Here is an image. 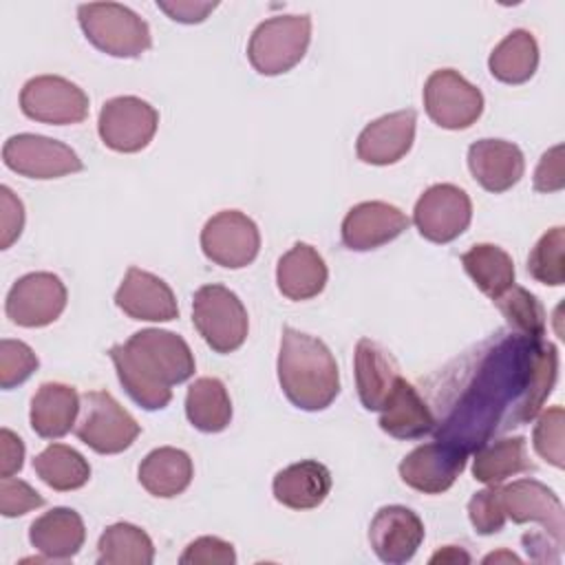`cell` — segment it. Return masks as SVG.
Masks as SVG:
<instances>
[{
	"instance_id": "obj_1",
	"label": "cell",
	"mask_w": 565,
	"mask_h": 565,
	"mask_svg": "<svg viewBox=\"0 0 565 565\" xmlns=\"http://www.w3.org/2000/svg\"><path fill=\"white\" fill-rule=\"evenodd\" d=\"M558 377V351L545 338L497 331L428 380L433 435L463 452L530 424Z\"/></svg>"
},
{
	"instance_id": "obj_2",
	"label": "cell",
	"mask_w": 565,
	"mask_h": 565,
	"mask_svg": "<svg viewBox=\"0 0 565 565\" xmlns=\"http://www.w3.org/2000/svg\"><path fill=\"white\" fill-rule=\"evenodd\" d=\"M126 393L146 411H161L172 399V386L194 375L188 342L166 329H141L108 351Z\"/></svg>"
},
{
	"instance_id": "obj_38",
	"label": "cell",
	"mask_w": 565,
	"mask_h": 565,
	"mask_svg": "<svg viewBox=\"0 0 565 565\" xmlns=\"http://www.w3.org/2000/svg\"><path fill=\"white\" fill-rule=\"evenodd\" d=\"M38 364L40 360L26 342L11 338L0 340V386L4 391L26 382L35 373Z\"/></svg>"
},
{
	"instance_id": "obj_14",
	"label": "cell",
	"mask_w": 565,
	"mask_h": 565,
	"mask_svg": "<svg viewBox=\"0 0 565 565\" xmlns=\"http://www.w3.org/2000/svg\"><path fill=\"white\" fill-rule=\"evenodd\" d=\"M472 218L470 196L452 185L437 183L430 185L415 203L413 223L417 232L430 243H450L461 236Z\"/></svg>"
},
{
	"instance_id": "obj_4",
	"label": "cell",
	"mask_w": 565,
	"mask_h": 565,
	"mask_svg": "<svg viewBox=\"0 0 565 565\" xmlns=\"http://www.w3.org/2000/svg\"><path fill=\"white\" fill-rule=\"evenodd\" d=\"M86 40L113 57H139L152 46L148 22L119 2H88L77 7Z\"/></svg>"
},
{
	"instance_id": "obj_33",
	"label": "cell",
	"mask_w": 565,
	"mask_h": 565,
	"mask_svg": "<svg viewBox=\"0 0 565 565\" xmlns=\"http://www.w3.org/2000/svg\"><path fill=\"white\" fill-rule=\"evenodd\" d=\"M152 561V539L132 523H113L97 541V563L102 565H150Z\"/></svg>"
},
{
	"instance_id": "obj_26",
	"label": "cell",
	"mask_w": 565,
	"mask_h": 565,
	"mask_svg": "<svg viewBox=\"0 0 565 565\" xmlns=\"http://www.w3.org/2000/svg\"><path fill=\"white\" fill-rule=\"evenodd\" d=\"M380 428L395 439H419L435 428V415L419 391L399 377L395 391L380 411Z\"/></svg>"
},
{
	"instance_id": "obj_21",
	"label": "cell",
	"mask_w": 565,
	"mask_h": 565,
	"mask_svg": "<svg viewBox=\"0 0 565 565\" xmlns=\"http://www.w3.org/2000/svg\"><path fill=\"white\" fill-rule=\"evenodd\" d=\"M468 168L483 190L501 194L521 181L525 159L521 148L512 141L479 139L468 148Z\"/></svg>"
},
{
	"instance_id": "obj_20",
	"label": "cell",
	"mask_w": 565,
	"mask_h": 565,
	"mask_svg": "<svg viewBox=\"0 0 565 565\" xmlns=\"http://www.w3.org/2000/svg\"><path fill=\"white\" fill-rule=\"evenodd\" d=\"M417 113L413 108H404L397 113H388L364 126L358 137L355 152L358 159L371 166H391L408 154L415 141Z\"/></svg>"
},
{
	"instance_id": "obj_17",
	"label": "cell",
	"mask_w": 565,
	"mask_h": 565,
	"mask_svg": "<svg viewBox=\"0 0 565 565\" xmlns=\"http://www.w3.org/2000/svg\"><path fill=\"white\" fill-rule=\"evenodd\" d=\"M424 541L422 519L406 505H384L369 525V543L375 556L388 565H402L415 556Z\"/></svg>"
},
{
	"instance_id": "obj_6",
	"label": "cell",
	"mask_w": 565,
	"mask_h": 565,
	"mask_svg": "<svg viewBox=\"0 0 565 565\" xmlns=\"http://www.w3.org/2000/svg\"><path fill=\"white\" fill-rule=\"evenodd\" d=\"M309 40V15H276L254 29L247 44V60L260 75H282L305 57Z\"/></svg>"
},
{
	"instance_id": "obj_43",
	"label": "cell",
	"mask_w": 565,
	"mask_h": 565,
	"mask_svg": "<svg viewBox=\"0 0 565 565\" xmlns=\"http://www.w3.org/2000/svg\"><path fill=\"white\" fill-rule=\"evenodd\" d=\"M565 188V170H563V146L556 143L547 152H543L536 170H534V190L536 192H558Z\"/></svg>"
},
{
	"instance_id": "obj_37",
	"label": "cell",
	"mask_w": 565,
	"mask_h": 565,
	"mask_svg": "<svg viewBox=\"0 0 565 565\" xmlns=\"http://www.w3.org/2000/svg\"><path fill=\"white\" fill-rule=\"evenodd\" d=\"M536 426L532 433L534 450L541 459L552 463L554 468L565 466V448H563V426H565V413L563 406H552L536 415Z\"/></svg>"
},
{
	"instance_id": "obj_28",
	"label": "cell",
	"mask_w": 565,
	"mask_h": 565,
	"mask_svg": "<svg viewBox=\"0 0 565 565\" xmlns=\"http://www.w3.org/2000/svg\"><path fill=\"white\" fill-rule=\"evenodd\" d=\"M194 477L192 459L185 450L161 446L150 450L137 470L139 483L159 499H172L181 494Z\"/></svg>"
},
{
	"instance_id": "obj_27",
	"label": "cell",
	"mask_w": 565,
	"mask_h": 565,
	"mask_svg": "<svg viewBox=\"0 0 565 565\" xmlns=\"http://www.w3.org/2000/svg\"><path fill=\"white\" fill-rule=\"evenodd\" d=\"M327 278L329 271L324 258L307 243H296L278 258L276 285L278 291L289 300L316 298L324 289Z\"/></svg>"
},
{
	"instance_id": "obj_32",
	"label": "cell",
	"mask_w": 565,
	"mask_h": 565,
	"mask_svg": "<svg viewBox=\"0 0 565 565\" xmlns=\"http://www.w3.org/2000/svg\"><path fill=\"white\" fill-rule=\"evenodd\" d=\"M461 265L472 282L490 300L499 298L505 289L514 285V263L512 256L492 243H477L461 254Z\"/></svg>"
},
{
	"instance_id": "obj_15",
	"label": "cell",
	"mask_w": 565,
	"mask_h": 565,
	"mask_svg": "<svg viewBox=\"0 0 565 565\" xmlns=\"http://www.w3.org/2000/svg\"><path fill=\"white\" fill-rule=\"evenodd\" d=\"M505 516L512 523H539L543 534L558 547L565 543V512L561 499L545 483L536 479H516L501 486Z\"/></svg>"
},
{
	"instance_id": "obj_47",
	"label": "cell",
	"mask_w": 565,
	"mask_h": 565,
	"mask_svg": "<svg viewBox=\"0 0 565 565\" xmlns=\"http://www.w3.org/2000/svg\"><path fill=\"white\" fill-rule=\"evenodd\" d=\"M499 561H508V563H521V558H519V556H514L512 552H505V550H501V552H497V554H488V556L483 558V563H499Z\"/></svg>"
},
{
	"instance_id": "obj_42",
	"label": "cell",
	"mask_w": 565,
	"mask_h": 565,
	"mask_svg": "<svg viewBox=\"0 0 565 565\" xmlns=\"http://www.w3.org/2000/svg\"><path fill=\"white\" fill-rule=\"evenodd\" d=\"M0 247L9 249L24 227L22 201L11 192V188H0Z\"/></svg>"
},
{
	"instance_id": "obj_10",
	"label": "cell",
	"mask_w": 565,
	"mask_h": 565,
	"mask_svg": "<svg viewBox=\"0 0 565 565\" xmlns=\"http://www.w3.org/2000/svg\"><path fill=\"white\" fill-rule=\"evenodd\" d=\"M2 161L9 170L29 179H57L84 168L71 146L33 132L9 137L2 146Z\"/></svg>"
},
{
	"instance_id": "obj_18",
	"label": "cell",
	"mask_w": 565,
	"mask_h": 565,
	"mask_svg": "<svg viewBox=\"0 0 565 565\" xmlns=\"http://www.w3.org/2000/svg\"><path fill=\"white\" fill-rule=\"evenodd\" d=\"M115 305L132 320L170 322L179 316V305L170 285L139 267H128L115 291Z\"/></svg>"
},
{
	"instance_id": "obj_35",
	"label": "cell",
	"mask_w": 565,
	"mask_h": 565,
	"mask_svg": "<svg viewBox=\"0 0 565 565\" xmlns=\"http://www.w3.org/2000/svg\"><path fill=\"white\" fill-rule=\"evenodd\" d=\"M492 302L505 318L510 331H516V333L530 335V338L545 335V309L539 302V298L534 294H530L525 287L512 285Z\"/></svg>"
},
{
	"instance_id": "obj_23",
	"label": "cell",
	"mask_w": 565,
	"mask_h": 565,
	"mask_svg": "<svg viewBox=\"0 0 565 565\" xmlns=\"http://www.w3.org/2000/svg\"><path fill=\"white\" fill-rule=\"evenodd\" d=\"M29 541L44 558L68 561L82 550L86 527L73 508H53L31 523Z\"/></svg>"
},
{
	"instance_id": "obj_9",
	"label": "cell",
	"mask_w": 565,
	"mask_h": 565,
	"mask_svg": "<svg viewBox=\"0 0 565 565\" xmlns=\"http://www.w3.org/2000/svg\"><path fill=\"white\" fill-rule=\"evenodd\" d=\"M22 113L42 124L68 126L88 117V95L66 77L38 75L20 90Z\"/></svg>"
},
{
	"instance_id": "obj_46",
	"label": "cell",
	"mask_w": 565,
	"mask_h": 565,
	"mask_svg": "<svg viewBox=\"0 0 565 565\" xmlns=\"http://www.w3.org/2000/svg\"><path fill=\"white\" fill-rule=\"evenodd\" d=\"M430 563H470V554L457 545H446L430 556Z\"/></svg>"
},
{
	"instance_id": "obj_3",
	"label": "cell",
	"mask_w": 565,
	"mask_h": 565,
	"mask_svg": "<svg viewBox=\"0 0 565 565\" xmlns=\"http://www.w3.org/2000/svg\"><path fill=\"white\" fill-rule=\"evenodd\" d=\"M278 382L296 408L324 411L340 393L338 362L320 338L285 327L278 351Z\"/></svg>"
},
{
	"instance_id": "obj_22",
	"label": "cell",
	"mask_w": 565,
	"mask_h": 565,
	"mask_svg": "<svg viewBox=\"0 0 565 565\" xmlns=\"http://www.w3.org/2000/svg\"><path fill=\"white\" fill-rule=\"evenodd\" d=\"M355 386L358 397L366 411H382L399 382V366L395 358L369 338L355 344Z\"/></svg>"
},
{
	"instance_id": "obj_13",
	"label": "cell",
	"mask_w": 565,
	"mask_h": 565,
	"mask_svg": "<svg viewBox=\"0 0 565 565\" xmlns=\"http://www.w3.org/2000/svg\"><path fill=\"white\" fill-rule=\"evenodd\" d=\"M66 287L51 271H33L18 278L4 300L7 318L26 329H38L55 322L66 309Z\"/></svg>"
},
{
	"instance_id": "obj_7",
	"label": "cell",
	"mask_w": 565,
	"mask_h": 565,
	"mask_svg": "<svg viewBox=\"0 0 565 565\" xmlns=\"http://www.w3.org/2000/svg\"><path fill=\"white\" fill-rule=\"evenodd\" d=\"M141 428L137 419L106 391L79 395L75 435L99 455H117L132 446Z\"/></svg>"
},
{
	"instance_id": "obj_41",
	"label": "cell",
	"mask_w": 565,
	"mask_h": 565,
	"mask_svg": "<svg viewBox=\"0 0 565 565\" xmlns=\"http://www.w3.org/2000/svg\"><path fill=\"white\" fill-rule=\"evenodd\" d=\"M44 505V497L35 488H31L22 479L13 477H2L0 481V512L7 519L22 516L35 508Z\"/></svg>"
},
{
	"instance_id": "obj_40",
	"label": "cell",
	"mask_w": 565,
	"mask_h": 565,
	"mask_svg": "<svg viewBox=\"0 0 565 565\" xmlns=\"http://www.w3.org/2000/svg\"><path fill=\"white\" fill-rule=\"evenodd\" d=\"M181 565H234L236 552L230 541L218 536L194 539L179 556Z\"/></svg>"
},
{
	"instance_id": "obj_30",
	"label": "cell",
	"mask_w": 565,
	"mask_h": 565,
	"mask_svg": "<svg viewBox=\"0 0 565 565\" xmlns=\"http://www.w3.org/2000/svg\"><path fill=\"white\" fill-rule=\"evenodd\" d=\"M185 417L201 433H221L232 422V402L218 377H199L185 393Z\"/></svg>"
},
{
	"instance_id": "obj_24",
	"label": "cell",
	"mask_w": 565,
	"mask_h": 565,
	"mask_svg": "<svg viewBox=\"0 0 565 565\" xmlns=\"http://www.w3.org/2000/svg\"><path fill=\"white\" fill-rule=\"evenodd\" d=\"M79 415V395L62 382H44L31 397L29 422L42 439H60L75 428Z\"/></svg>"
},
{
	"instance_id": "obj_31",
	"label": "cell",
	"mask_w": 565,
	"mask_h": 565,
	"mask_svg": "<svg viewBox=\"0 0 565 565\" xmlns=\"http://www.w3.org/2000/svg\"><path fill=\"white\" fill-rule=\"evenodd\" d=\"M539 66V44L534 35L525 29H514L508 33L490 53L488 68L494 79L503 84L527 82Z\"/></svg>"
},
{
	"instance_id": "obj_44",
	"label": "cell",
	"mask_w": 565,
	"mask_h": 565,
	"mask_svg": "<svg viewBox=\"0 0 565 565\" xmlns=\"http://www.w3.org/2000/svg\"><path fill=\"white\" fill-rule=\"evenodd\" d=\"M157 7L168 13L174 22L183 24H199L203 22L218 2H201V0H157Z\"/></svg>"
},
{
	"instance_id": "obj_11",
	"label": "cell",
	"mask_w": 565,
	"mask_h": 565,
	"mask_svg": "<svg viewBox=\"0 0 565 565\" xmlns=\"http://www.w3.org/2000/svg\"><path fill=\"white\" fill-rule=\"evenodd\" d=\"M159 126V113L141 97L121 95L108 99L97 119V130L106 148L115 152L143 150Z\"/></svg>"
},
{
	"instance_id": "obj_45",
	"label": "cell",
	"mask_w": 565,
	"mask_h": 565,
	"mask_svg": "<svg viewBox=\"0 0 565 565\" xmlns=\"http://www.w3.org/2000/svg\"><path fill=\"white\" fill-rule=\"evenodd\" d=\"M24 463V444L22 439L9 430H0V477H13Z\"/></svg>"
},
{
	"instance_id": "obj_29",
	"label": "cell",
	"mask_w": 565,
	"mask_h": 565,
	"mask_svg": "<svg viewBox=\"0 0 565 565\" xmlns=\"http://www.w3.org/2000/svg\"><path fill=\"white\" fill-rule=\"evenodd\" d=\"M527 470H534V463L530 461L527 444L521 435L490 439L475 450L472 477L486 486H499Z\"/></svg>"
},
{
	"instance_id": "obj_16",
	"label": "cell",
	"mask_w": 565,
	"mask_h": 565,
	"mask_svg": "<svg viewBox=\"0 0 565 565\" xmlns=\"http://www.w3.org/2000/svg\"><path fill=\"white\" fill-rule=\"evenodd\" d=\"M468 452L446 441L422 444L399 461L402 481L424 494L446 492L466 468Z\"/></svg>"
},
{
	"instance_id": "obj_36",
	"label": "cell",
	"mask_w": 565,
	"mask_h": 565,
	"mask_svg": "<svg viewBox=\"0 0 565 565\" xmlns=\"http://www.w3.org/2000/svg\"><path fill=\"white\" fill-rule=\"evenodd\" d=\"M527 271L536 282L561 287L565 282V227L547 230L527 256Z\"/></svg>"
},
{
	"instance_id": "obj_8",
	"label": "cell",
	"mask_w": 565,
	"mask_h": 565,
	"mask_svg": "<svg viewBox=\"0 0 565 565\" xmlns=\"http://www.w3.org/2000/svg\"><path fill=\"white\" fill-rule=\"evenodd\" d=\"M424 108L439 128L463 130L481 117L483 95L455 68H439L424 84Z\"/></svg>"
},
{
	"instance_id": "obj_12",
	"label": "cell",
	"mask_w": 565,
	"mask_h": 565,
	"mask_svg": "<svg viewBox=\"0 0 565 565\" xmlns=\"http://www.w3.org/2000/svg\"><path fill=\"white\" fill-rule=\"evenodd\" d=\"M201 249L221 267H247L260 249L258 225L238 210L216 212L201 230Z\"/></svg>"
},
{
	"instance_id": "obj_25",
	"label": "cell",
	"mask_w": 565,
	"mask_h": 565,
	"mask_svg": "<svg viewBox=\"0 0 565 565\" xmlns=\"http://www.w3.org/2000/svg\"><path fill=\"white\" fill-rule=\"evenodd\" d=\"M274 499L291 510L318 508L331 490V472L316 459L291 463L276 472L271 481Z\"/></svg>"
},
{
	"instance_id": "obj_5",
	"label": "cell",
	"mask_w": 565,
	"mask_h": 565,
	"mask_svg": "<svg viewBox=\"0 0 565 565\" xmlns=\"http://www.w3.org/2000/svg\"><path fill=\"white\" fill-rule=\"evenodd\" d=\"M192 322L205 344L216 353H232L243 347L249 329L241 298L225 285H203L192 298Z\"/></svg>"
},
{
	"instance_id": "obj_19",
	"label": "cell",
	"mask_w": 565,
	"mask_h": 565,
	"mask_svg": "<svg viewBox=\"0 0 565 565\" xmlns=\"http://www.w3.org/2000/svg\"><path fill=\"white\" fill-rule=\"evenodd\" d=\"M408 216L384 201L353 205L342 221V243L353 252H369L395 241L406 227Z\"/></svg>"
},
{
	"instance_id": "obj_39",
	"label": "cell",
	"mask_w": 565,
	"mask_h": 565,
	"mask_svg": "<svg viewBox=\"0 0 565 565\" xmlns=\"http://www.w3.org/2000/svg\"><path fill=\"white\" fill-rule=\"evenodd\" d=\"M468 519L475 527L477 534H497L503 530L508 516L503 508V497H501V483L499 486H488L479 492L472 494L468 501Z\"/></svg>"
},
{
	"instance_id": "obj_34",
	"label": "cell",
	"mask_w": 565,
	"mask_h": 565,
	"mask_svg": "<svg viewBox=\"0 0 565 565\" xmlns=\"http://www.w3.org/2000/svg\"><path fill=\"white\" fill-rule=\"evenodd\" d=\"M35 475L57 492H71L88 483L90 466L82 452L66 444H51L33 459Z\"/></svg>"
}]
</instances>
